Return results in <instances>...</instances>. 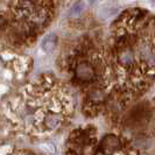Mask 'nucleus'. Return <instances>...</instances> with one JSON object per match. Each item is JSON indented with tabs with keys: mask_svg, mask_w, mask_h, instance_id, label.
I'll return each mask as SVG.
<instances>
[{
	"mask_svg": "<svg viewBox=\"0 0 155 155\" xmlns=\"http://www.w3.org/2000/svg\"><path fill=\"white\" fill-rule=\"evenodd\" d=\"M84 8H85L84 1H83V0H78V1H76V2L70 7L68 14H69V16H78L83 13Z\"/></svg>",
	"mask_w": 155,
	"mask_h": 155,
	"instance_id": "nucleus-6",
	"label": "nucleus"
},
{
	"mask_svg": "<svg viewBox=\"0 0 155 155\" xmlns=\"http://www.w3.org/2000/svg\"><path fill=\"white\" fill-rule=\"evenodd\" d=\"M87 1H89L90 4H94V2H96V0H87Z\"/></svg>",
	"mask_w": 155,
	"mask_h": 155,
	"instance_id": "nucleus-9",
	"label": "nucleus"
},
{
	"mask_svg": "<svg viewBox=\"0 0 155 155\" xmlns=\"http://www.w3.org/2000/svg\"><path fill=\"white\" fill-rule=\"evenodd\" d=\"M76 77L77 79L82 81V82H89V81H92L94 78V69L93 67L87 62H82L79 63L77 67H76Z\"/></svg>",
	"mask_w": 155,
	"mask_h": 155,
	"instance_id": "nucleus-2",
	"label": "nucleus"
},
{
	"mask_svg": "<svg viewBox=\"0 0 155 155\" xmlns=\"http://www.w3.org/2000/svg\"><path fill=\"white\" fill-rule=\"evenodd\" d=\"M120 146L121 143H120L119 138L113 134H110L103 138L99 145V150L104 155H113L120 148Z\"/></svg>",
	"mask_w": 155,
	"mask_h": 155,
	"instance_id": "nucleus-1",
	"label": "nucleus"
},
{
	"mask_svg": "<svg viewBox=\"0 0 155 155\" xmlns=\"http://www.w3.org/2000/svg\"><path fill=\"white\" fill-rule=\"evenodd\" d=\"M118 62L124 67L133 65L135 62V54L134 50L130 46H124L118 53Z\"/></svg>",
	"mask_w": 155,
	"mask_h": 155,
	"instance_id": "nucleus-3",
	"label": "nucleus"
},
{
	"mask_svg": "<svg viewBox=\"0 0 155 155\" xmlns=\"http://www.w3.org/2000/svg\"><path fill=\"white\" fill-rule=\"evenodd\" d=\"M62 123V118L58 113H48L46 117H45V120H43V124L47 128H50V130H54V128H57Z\"/></svg>",
	"mask_w": 155,
	"mask_h": 155,
	"instance_id": "nucleus-5",
	"label": "nucleus"
},
{
	"mask_svg": "<svg viewBox=\"0 0 155 155\" xmlns=\"http://www.w3.org/2000/svg\"><path fill=\"white\" fill-rule=\"evenodd\" d=\"M47 19H48V15H47L46 12H43V11H41V12H35L33 16H31V20H33V22L36 23V25H43V23L47 21Z\"/></svg>",
	"mask_w": 155,
	"mask_h": 155,
	"instance_id": "nucleus-7",
	"label": "nucleus"
},
{
	"mask_svg": "<svg viewBox=\"0 0 155 155\" xmlns=\"http://www.w3.org/2000/svg\"><path fill=\"white\" fill-rule=\"evenodd\" d=\"M149 2H150L152 5H154V6H155V0H149Z\"/></svg>",
	"mask_w": 155,
	"mask_h": 155,
	"instance_id": "nucleus-8",
	"label": "nucleus"
},
{
	"mask_svg": "<svg viewBox=\"0 0 155 155\" xmlns=\"http://www.w3.org/2000/svg\"><path fill=\"white\" fill-rule=\"evenodd\" d=\"M57 41L56 34H48L41 41V49L46 53H53L57 46Z\"/></svg>",
	"mask_w": 155,
	"mask_h": 155,
	"instance_id": "nucleus-4",
	"label": "nucleus"
}]
</instances>
